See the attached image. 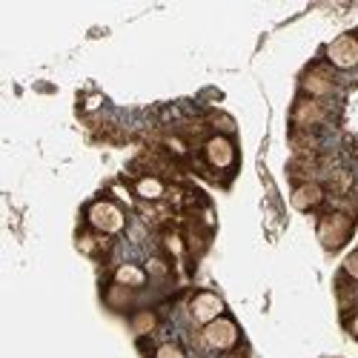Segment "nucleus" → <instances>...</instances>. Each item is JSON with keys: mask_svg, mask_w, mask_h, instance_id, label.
<instances>
[{"mask_svg": "<svg viewBox=\"0 0 358 358\" xmlns=\"http://www.w3.org/2000/svg\"><path fill=\"white\" fill-rule=\"evenodd\" d=\"M321 121H324L321 101H315V98L298 101V106H295V124L298 127H313V124H321Z\"/></svg>", "mask_w": 358, "mask_h": 358, "instance_id": "0eeeda50", "label": "nucleus"}, {"mask_svg": "<svg viewBox=\"0 0 358 358\" xmlns=\"http://www.w3.org/2000/svg\"><path fill=\"white\" fill-rule=\"evenodd\" d=\"M215 124H218V127H224V129H232V121H229V117H218Z\"/></svg>", "mask_w": 358, "mask_h": 358, "instance_id": "a211bd4d", "label": "nucleus"}, {"mask_svg": "<svg viewBox=\"0 0 358 358\" xmlns=\"http://www.w3.org/2000/svg\"><path fill=\"white\" fill-rule=\"evenodd\" d=\"M304 92H310L313 98H324V95H333V92H336V86H333L330 75L315 69V72H310V75L304 78Z\"/></svg>", "mask_w": 358, "mask_h": 358, "instance_id": "1a4fd4ad", "label": "nucleus"}, {"mask_svg": "<svg viewBox=\"0 0 358 358\" xmlns=\"http://www.w3.org/2000/svg\"><path fill=\"white\" fill-rule=\"evenodd\" d=\"M321 198H324V189L318 184L307 181V184H301L292 192V206H295V210H313V206L321 203Z\"/></svg>", "mask_w": 358, "mask_h": 358, "instance_id": "6e6552de", "label": "nucleus"}, {"mask_svg": "<svg viewBox=\"0 0 358 358\" xmlns=\"http://www.w3.org/2000/svg\"><path fill=\"white\" fill-rule=\"evenodd\" d=\"M132 327H135V333H138V336L152 333V330H155V315H152V313H138L135 321H132Z\"/></svg>", "mask_w": 358, "mask_h": 358, "instance_id": "ddd939ff", "label": "nucleus"}, {"mask_svg": "<svg viewBox=\"0 0 358 358\" xmlns=\"http://www.w3.org/2000/svg\"><path fill=\"white\" fill-rule=\"evenodd\" d=\"M203 341H206V347H213V350H232L238 344V327H235V321H229L224 315L210 321L203 327Z\"/></svg>", "mask_w": 358, "mask_h": 358, "instance_id": "7ed1b4c3", "label": "nucleus"}, {"mask_svg": "<svg viewBox=\"0 0 358 358\" xmlns=\"http://www.w3.org/2000/svg\"><path fill=\"white\" fill-rule=\"evenodd\" d=\"M86 221H89V227L103 232V235H115V232H121L127 227L124 210L117 203H112V201H95L92 206H89Z\"/></svg>", "mask_w": 358, "mask_h": 358, "instance_id": "f257e3e1", "label": "nucleus"}, {"mask_svg": "<svg viewBox=\"0 0 358 358\" xmlns=\"http://www.w3.org/2000/svg\"><path fill=\"white\" fill-rule=\"evenodd\" d=\"M350 333L358 338V313H355V315H352V321H350Z\"/></svg>", "mask_w": 358, "mask_h": 358, "instance_id": "f3484780", "label": "nucleus"}, {"mask_svg": "<svg viewBox=\"0 0 358 358\" xmlns=\"http://www.w3.org/2000/svg\"><path fill=\"white\" fill-rule=\"evenodd\" d=\"M350 229H352V218L350 215H344V213H327L318 221V241L327 250H338V247H344V241L350 238Z\"/></svg>", "mask_w": 358, "mask_h": 358, "instance_id": "f03ea898", "label": "nucleus"}, {"mask_svg": "<svg viewBox=\"0 0 358 358\" xmlns=\"http://www.w3.org/2000/svg\"><path fill=\"white\" fill-rule=\"evenodd\" d=\"M78 247H80L83 252H89V255H92V252L98 250V241H95L92 235H80V238H78Z\"/></svg>", "mask_w": 358, "mask_h": 358, "instance_id": "2eb2a0df", "label": "nucleus"}, {"mask_svg": "<svg viewBox=\"0 0 358 358\" xmlns=\"http://www.w3.org/2000/svg\"><path fill=\"white\" fill-rule=\"evenodd\" d=\"M129 287H121V284H115L109 292H106V301L112 304V307H127L129 304Z\"/></svg>", "mask_w": 358, "mask_h": 358, "instance_id": "f8f14e48", "label": "nucleus"}, {"mask_svg": "<svg viewBox=\"0 0 358 358\" xmlns=\"http://www.w3.org/2000/svg\"><path fill=\"white\" fill-rule=\"evenodd\" d=\"M115 284L129 287V289L143 287V284H146V273L141 270L138 264H121V266H117V270H115Z\"/></svg>", "mask_w": 358, "mask_h": 358, "instance_id": "9d476101", "label": "nucleus"}, {"mask_svg": "<svg viewBox=\"0 0 358 358\" xmlns=\"http://www.w3.org/2000/svg\"><path fill=\"white\" fill-rule=\"evenodd\" d=\"M135 192H138V198H143V201H158V198L166 192V187H164L161 178L146 175V178H141V181L135 184Z\"/></svg>", "mask_w": 358, "mask_h": 358, "instance_id": "9b49d317", "label": "nucleus"}, {"mask_svg": "<svg viewBox=\"0 0 358 358\" xmlns=\"http://www.w3.org/2000/svg\"><path fill=\"white\" fill-rule=\"evenodd\" d=\"M189 313H192V318L198 321V324H210V321H215V318H221V313H224V301L215 295V292H201V295H195L192 298V304H189Z\"/></svg>", "mask_w": 358, "mask_h": 358, "instance_id": "39448f33", "label": "nucleus"}, {"mask_svg": "<svg viewBox=\"0 0 358 358\" xmlns=\"http://www.w3.org/2000/svg\"><path fill=\"white\" fill-rule=\"evenodd\" d=\"M327 57L338 66V69H352L358 66V41L352 35H341L330 43V49H327Z\"/></svg>", "mask_w": 358, "mask_h": 358, "instance_id": "20e7f679", "label": "nucleus"}, {"mask_svg": "<svg viewBox=\"0 0 358 358\" xmlns=\"http://www.w3.org/2000/svg\"><path fill=\"white\" fill-rule=\"evenodd\" d=\"M344 273H347L350 278H355V281H358V252H352V255L344 261Z\"/></svg>", "mask_w": 358, "mask_h": 358, "instance_id": "dca6fc26", "label": "nucleus"}, {"mask_svg": "<svg viewBox=\"0 0 358 358\" xmlns=\"http://www.w3.org/2000/svg\"><path fill=\"white\" fill-rule=\"evenodd\" d=\"M155 358H187V355H184L181 347H175V344H161L158 352H155Z\"/></svg>", "mask_w": 358, "mask_h": 358, "instance_id": "4468645a", "label": "nucleus"}, {"mask_svg": "<svg viewBox=\"0 0 358 358\" xmlns=\"http://www.w3.org/2000/svg\"><path fill=\"white\" fill-rule=\"evenodd\" d=\"M203 155H206V161H210L215 169H227L235 161V146H232V141L227 135H215V138L206 141Z\"/></svg>", "mask_w": 358, "mask_h": 358, "instance_id": "423d86ee", "label": "nucleus"}]
</instances>
